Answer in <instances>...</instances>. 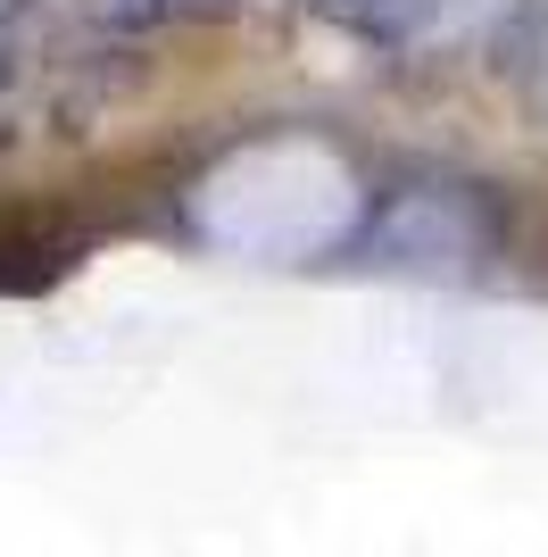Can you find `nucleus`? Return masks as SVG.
Wrapping results in <instances>:
<instances>
[{
  "mask_svg": "<svg viewBox=\"0 0 548 557\" xmlns=\"http://www.w3.org/2000/svg\"><path fill=\"white\" fill-rule=\"evenodd\" d=\"M67 267V242L42 225H0V292H42Z\"/></svg>",
  "mask_w": 548,
  "mask_h": 557,
  "instance_id": "obj_1",
  "label": "nucleus"
}]
</instances>
